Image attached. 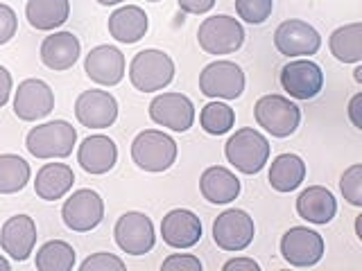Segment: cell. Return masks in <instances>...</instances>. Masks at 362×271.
I'll return each mask as SVG.
<instances>
[{"mask_svg": "<svg viewBox=\"0 0 362 271\" xmlns=\"http://www.w3.org/2000/svg\"><path fill=\"white\" fill-rule=\"evenodd\" d=\"M75 183L73 167L66 163H45L34 179V192L45 201L62 199Z\"/></svg>", "mask_w": 362, "mask_h": 271, "instance_id": "cell-25", "label": "cell"}, {"mask_svg": "<svg viewBox=\"0 0 362 271\" xmlns=\"http://www.w3.org/2000/svg\"><path fill=\"white\" fill-rule=\"evenodd\" d=\"M328 48L337 61L358 64L362 59V23H349V25L337 28L328 39Z\"/></svg>", "mask_w": 362, "mask_h": 271, "instance_id": "cell-28", "label": "cell"}, {"mask_svg": "<svg viewBox=\"0 0 362 271\" xmlns=\"http://www.w3.org/2000/svg\"><path fill=\"white\" fill-rule=\"evenodd\" d=\"M79 39L73 32H54L45 37L41 43V61L54 73H62L73 68L79 59Z\"/></svg>", "mask_w": 362, "mask_h": 271, "instance_id": "cell-21", "label": "cell"}, {"mask_svg": "<svg viewBox=\"0 0 362 271\" xmlns=\"http://www.w3.org/2000/svg\"><path fill=\"white\" fill-rule=\"evenodd\" d=\"M71 14V3L68 0H28L25 16L34 30L50 32L62 28Z\"/></svg>", "mask_w": 362, "mask_h": 271, "instance_id": "cell-26", "label": "cell"}, {"mask_svg": "<svg viewBox=\"0 0 362 271\" xmlns=\"http://www.w3.org/2000/svg\"><path fill=\"white\" fill-rule=\"evenodd\" d=\"M147 3H158V0H147Z\"/></svg>", "mask_w": 362, "mask_h": 271, "instance_id": "cell-43", "label": "cell"}, {"mask_svg": "<svg viewBox=\"0 0 362 271\" xmlns=\"http://www.w3.org/2000/svg\"><path fill=\"white\" fill-rule=\"evenodd\" d=\"M281 86L294 100H313L324 88V73L310 59H294L281 68Z\"/></svg>", "mask_w": 362, "mask_h": 271, "instance_id": "cell-12", "label": "cell"}, {"mask_svg": "<svg viewBox=\"0 0 362 271\" xmlns=\"http://www.w3.org/2000/svg\"><path fill=\"white\" fill-rule=\"evenodd\" d=\"M258 127H263L274 138H288L299 129L301 109L290 97L283 95H263L254 107Z\"/></svg>", "mask_w": 362, "mask_h": 271, "instance_id": "cell-5", "label": "cell"}, {"mask_svg": "<svg viewBox=\"0 0 362 271\" xmlns=\"http://www.w3.org/2000/svg\"><path fill=\"white\" fill-rule=\"evenodd\" d=\"M113 237L120 251L129 255H145L154 248V224L145 212L129 210L118 217L116 226H113Z\"/></svg>", "mask_w": 362, "mask_h": 271, "instance_id": "cell-7", "label": "cell"}, {"mask_svg": "<svg viewBox=\"0 0 362 271\" xmlns=\"http://www.w3.org/2000/svg\"><path fill=\"white\" fill-rule=\"evenodd\" d=\"M118 161V147L109 136H88L77 150V163L88 174H107Z\"/></svg>", "mask_w": 362, "mask_h": 271, "instance_id": "cell-20", "label": "cell"}, {"mask_svg": "<svg viewBox=\"0 0 362 271\" xmlns=\"http://www.w3.org/2000/svg\"><path fill=\"white\" fill-rule=\"evenodd\" d=\"M32 172L18 154H0V195H14L28 186Z\"/></svg>", "mask_w": 362, "mask_h": 271, "instance_id": "cell-29", "label": "cell"}, {"mask_svg": "<svg viewBox=\"0 0 362 271\" xmlns=\"http://www.w3.org/2000/svg\"><path fill=\"white\" fill-rule=\"evenodd\" d=\"M281 255L292 267H315L324 258V237L308 226H292L281 237Z\"/></svg>", "mask_w": 362, "mask_h": 271, "instance_id": "cell-11", "label": "cell"}, {"mask_svg": "<svg viewBox=\"0 0 362 271\" xmlns=\"http://www.w3.org/2000/svg\"><path fill=\"white\" fill-rule=\"evenodd\" d=\"M16 30H18V18L14 14V9L5 3H0V45H5L14 39Z\"/></svg>", "mask_w": 362, "mask_h": 271, "instance_id": "cell-35", "label": "cell"}, {"mask_svg": "<svg viewBox=\"0 0 362 271\" xmlns=\"http://www.w3.org/2000/svg\"><path fill=\"white\" fill-rule=\"evenodd\" d=\"M79 269H82V271H111V269L122 271L124 269V263H122L120 258L113 255V253L100 251L95 255H88L84 263L79 265Z\"/></svg>", "mask_w": 362, "mask_h": 271, "instance_id": "cell-34", "label": "cell"}, {"mask_svg": "<svg viewBox=\"0 0 362 271\" xmlns=\"http://www.w3.org/2000/svg\"><path fill=\"white\" fill-rule=\"evenodd\" d=\"M177 5L186 14H206L215 7V0H177Z\"/></svg>", "mask_w": 362, "mask_h": 271, "instance_id": "cell-37", "label": "cell"}, {"mask_svg": "<svg viewBox=\"0 0 362 271\" xmlns=\"http://www.w3.org/2000/svg\"><path fill=\"white\" fill-rule=\"evenodd\" d=\"M274 45L286 56H310L322 48V37L310 23L290 18L283 20L274 32Z\"/></svg>", "mask_w": 362, "mask_h": 271, "instance_id": "cell-13", "label": "cell"}, {"mask_svg": "<svg viewBox=\"0 0 362 271\" xmlns=\"http://www.w3.org/2000/svg\"><path fill=\"white\" fill-rule=\"evenodd\" d=\"M254 219L240 208H229L213 222V240L224 251H245L254 242Z\"/></svg>", "mask_w": 362, "mask_h": 271, "instance_id": "cell-10", "label": "cell"}, {"mask_svg": "<svg viewBox=\"0 0 362 271\" xmlns=\"http://www.w3.org/2000/svg\"><path fill=\"white\" fill-rule=\"evenodd\" d=\"M163 242L173 248H190L202 240V222L192 210L175 208L161 222Z\"/></svg>", "mask_w": 362, "mask_h": 271, "instance_id": "cell-19", "label": "cell"}, {"mask_svg": "<svg viewBox=\"0 0 362 271\" xmlns=\"http://www.w3.org/2000/svg\"><path fill=\"white\" fill-rule=\"evenodd\" d=\"M98 3L102 7H109V5H120V3H124V0H98Z\"/></svg>", "mask_w": 362, "mask_h": 271, "instance_id": "cell-41", "label": "cell"}, {"mask_svg": "<svg viewBox=\"0 0 362 271\" xmlns=\"http://www.w3.org/2000/svg\"><path fill=\"white\" fill-rule=\"evenodd\" d=\"M163 269L165 271H173V269H186V271H202V263L199 258L195 255H181V253H175L163 260Z\"/></svg>", "mask_w": 362, "mask_h": 271, "instance_id": "cell-36", "label": "cell"}, {"mask_svg": "<svg viewBox=\"0 0 362 271\" xmlns=\"http://www.w3.org/2000/svg\"><path fill=\"white\" fill-rule=\"evenodd\" d=\"M129 79L141 93L163 90L175 79V61L163 50L147 48L134 54L129 64Z\"/></svg>", "mask_w": 362, "mask_h": 271, "instance_id": "cell-1", "label": "cell"}, {"mask_svg": "<svg viewBox=\"0 0 362 271\" xmlns=\"http://www.w3.org/2000/svg\"><path fill=\"white\" fill-rule=\"evenodd\" d=\"M132 158L145 172H165L177 161V143L163 131H141L132 143Z\"/></svg>", "mask_w": 362, "mask_h": 271, "instance_id": "cell-4", "label": "cell"}, {"mask_svg": "<svg viewBox=\"0 0 362 271\" xmlns=\"http://www.w3.org/2000/svg\"><path fill=\"white\" fill-rule=\"evenodd\" d=\"M150 28V18L139 5L118 7L109 16V34L120 43H139Z\"/></svg>", "mask_w": 362, "mask_h": 271, "instance_id": "cell-23", "label": "cell"}, {"mask_svg": "<svg viewBox=\"0 0 362 271\" xmlns=\"http://www.w3.org/2000/svg\"><path fill=\"white\" fill-rule=\"evenodd\" d=\"M199 190L202 197L209 203H231L240 195V179H238L231 169L213 165L204 169L199 179Z\"/></svg>", "mask_w": 362, "mask_h": 271, "instance_id": "cell-24", "label": "cell"}, {"mask_svg": "<svg viewBox=\"0 0 362 271\" xmlns=\"http://www.w3.org/2000/svg\"><path fill=\"white\" fill-rule=\"evenodd\" d=\"M64 224L75 233H88L105 219V201L95 190H75L62 208Z\"/></svg>", "mask_w": 362, "mask_h": 271, "instance_id": "cell-8", "label": "cell"}, {"mask_svg": "<svg viewBox=\"0 0 362 271\" xmlns=\"http://www.w3.org/2000/svg\"><path fill=\"white\" fill-rule=\"evenodd\" d=\"M199 124L202 129L211 136H222L233 129L235 124V111L224 104V102H209L199 113Z\"/></svg>", "mask_w": 362, "mask_h": 271, "instance_id": "cell-31", "label": "cell"}, {"mask_svg": "<svg viewBox=\"0 0 362 271\" xmlns=\"http://www.w3.org/2000/svg\"><path fill=\"white\" fill-rule=\"evenodd\" d=\"M297 212L308 224H328L337 212L333 192L324 186H310L297 197Z\"/></svg>", "mask_w": 362, "mask_h": 271, "instance_id": "cell-22", "label": "cell"}, {"mask_svg": "<svg viewBox=\"0 0 362 271\" xmlns=\"http://www.w3.org/2000/svg\"><path fill=\"white\" fill-rule=\"evenodd\" d=\"M39 271H71L75 267V248L64 240L45 242L34 260Z\"/></svg>", "mask_w": 362, "mask_h": 271, "instance_id": "cell-30", "label": "cell"}, {"mask_svg": "<svg viewBox=\"0 0 362 271\" xmlns=\"http://www.w3.org/2000/svg\"><path fill=\"white\" fill-rule=\"evenodd\" d=\"M54 109V93L43 79H25L21 82L14 95V113L16 118L34 122L50 116Z\"/></svg>", "mask_w": 362, "mask_h": 271, "instance_id": "cell-16", "label": "cell"}, {"mask_svg": "<svg viewBox=\"0 0 362 271\" xmlns=\"http://www.w3.org/2000/svg\"><path fill=\"white\" fill-rule=\"evenodd\" d=\"M226 161L243 174H258L269 161V143L256 129H238L224 145Z\"/></svg>", "mask_w": 362, "mask_h": 271, "instance_id": "cell-3", "label": "cell"}, {"mask_svg": "<svg viewBox=\"0 0 362 271\" xmlns=\"http://www.w3.org/2000/svg\"><path fill=\"white\" fill-rule=\"evenodd\" d=\"M224 271H238V269H245V271H260V265L256 263V260H252V258H233V260H229V263H224V267H222Z\"/></svg>", "mask_w": 362, "mask_h": 271, "instance_id": "cell-38", "label": "cell"}, {"mask_svg": "<svg viewBox=\"0 0 362 271\" xmlns=\"http://www.w3.org/2000/svg\"><path fill=\"white\" fill-rule=\"evenodd\" d=\"M274 0H235V11L249 25H263L272 16Z\"/></svg>", "mask_w": 362, "mask_h": 271, "instance_id": "cell-32", "label": "cell"}, {"mask_svg": "<svg viewBox=\"0 0 362 271\" xmlns=\"http://www.w3.org/2000/svg\"><path fill=\"white\" fill-rule=\"evenodd\" d=\"M199 90L206 97L235 100L245 93V73L233 61H213L199 75Z\"/></svg>", "mask_w": 362, "mask_h": 271, "instance_id": "cell-9", "label": "cell"}, {"mask_svg": "<svg viewBox=\"0 0 362 271\" xmlns=\"http://www.w3.org/2000/svg\"><path fill=\"white\" fill-rule=\"evenodd\" d=\"M360 100H362V95L358 93V95H354V100H351V104H349V118L354 120V124L358 129H362V120L358 118V104H360Z\"/></svg>", "mask_w": 362, "mask_h": 271, "instance_id": "cell-40", "label": "cell"}, {"mask_svg": "<svg viewBox=\"0 0 362 271\" xmlns=\"http://www.w3.org/2000/svg\"><path fill=\"white\" fill-rule=\"evenodd\" d=\"M150 118L161 127L184 133L195 122V107L184 93H161L150 102Z\"/></svg>", "mask_w": 362, "mask_h": 271, "instance_id": "cell-14", "label": "cell"}, {"mask_svg": "<svg viewBox=\"0 0 362 271\" xmlns=\"http://www.w3.org/2000/svg\"><path fill=\"white\" fill-rule=\"evenodd\" d=\"M9 269H11L9 260H7V258H3V255H0V271H9Z\"/></svg>", "mask_w": 362, "mask_h": 271, "instance_id": "cell-42", "label": "cell"}, {"mask_svg": "<svg viewBox=\"0 0 362 271\" xmlns=\"http://www.w3.org/2000/svg\"><path fill=\"white\" fill-rule=\"evenodd\" d=\"M75 143H77V131L73 124L66 120L43 122L39 127L30 129L25 138L28 152L37 158H43V161L71 156Z\"/></svg>", "mask_w": 362, "mask_h": 271, "instance_id": "cell-2", "label": "cell"}, {"mask_svg": "<svg viewBox=\"0 0 362 271\" xmlns=\"http://www.w3.org/2000/svg\"><path fill=\"white\" fill-rule=\"evenodd\" d=\"M84 73L100 86H116L124 77V54L113 45H98L86 54Z\"/></svg>", "mask_w": 362, "mask_h": 271, "instance_id": "cell-18", "label": "cell"}, {"mask_svg": "<svg viewBox=\"0 0 362 271\" xmlns=\"http://www.w3.org/2000/svg\"><path fill=\"white\" fill-rule=\"evenodd\" d=\"M9 93H11V75L5 66H0V107L7 104Z\"/></svg>", "mask_w": 362, "mask_h": 271, "instance_id": "cell-39", "label": "cell"}, {"mask_svg": "<svg viewBox=\"0 0 362 271\" xmlns=\"http://www.w3.org/2000/svg\"><path fill=\"white\" fill-rule=\"evenodd\" d=\"M339 190H342L344 199L351 203V206H362V165L360 163L351 165L342 174Z\"/></svg>", "mask_w": 362, "mask_h": 271, "instance_id": "cell-33", "label": "cell"}, {"mask_svg": "<svg viewBox=\"0 0 362 271\" xmlns=\"http://www.w3.org/2000/svg\"><path fill=\"white\" fill-rule=\"evenodd\" d=\"M34 244H37V224L30 215H14L0 229V246L16 263H25L34 251Z\"/></svg>", "mask_w": 362, "mask_h": 271, "instance_id": "cell-17", "label": "cell"}, {"mask_svg": "<svg viewBox=\"0 0 362 271\" xmlns=\"http://www.w3.org/2000/svg\"><path fill=\"white\" fill-rule=\"evenodd\" d=\"M199 48L209 54H231L243 48L245 30L240 20L226 14L206 18L197 30Z\"/></svg>", "mask_w": 362, "mask_h": 271, "instance_id": "cell-6", "label": "cell"}, {"mask_svg": "<svg viewBox=\"0 0 362 271\" xmlns=\"http://www.w3.org/2000/svg\"><path fill=\"white\" fill-rule=\"evenodd\" d=\"M267 179H269V186L276 192H292L303 183L305 163L297 154H281L272 161Z\"/></svg>", "mask_w": 362, "mask_h": 271, "instance_id": "cell-27", "label": "cell"}, {"mask_svg": "<svg viewBox=\"0 0 362 271\" xmlns=\"http://www.w3.org/2000/svg\"><path fill=\"white\" fill-rule=\"evenodd\" d=\"M75 116L88 129H107L118 118V102L109 90H84L75 102Z\"/></svg>", "mask_w": 362, "mask_h": 271, "instance_id": "cell-15", "label": "cell"}]
</instances>
